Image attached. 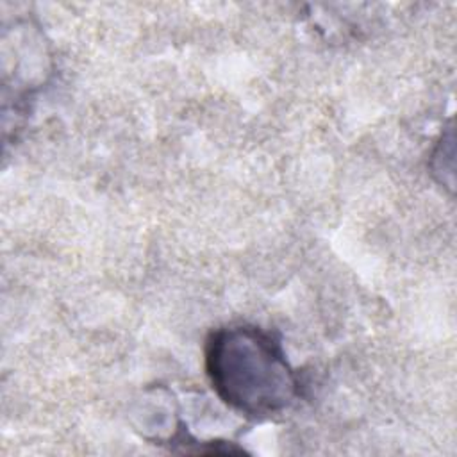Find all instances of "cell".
<instances>
[{
	"label": "cell",
	"instance_id": "6da1fadb",
	"mask_svg": "<svg viewBox=\"0 0 457 457\" xmlns=\"http://www.w3.org/2000/svg\"><path fill=\"white\" fill-rule=\"evenodd\" d=\"M205 371L230 409L248 418H271L293 405L298 378L280 343L253 325H232L211 334Z\"/></svg>",
	"mask_w": 457,
	"mask_h": 457
}]
</instances>
